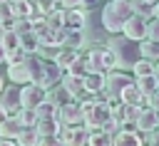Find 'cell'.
Segmentation results:
<instances>
[{
    "label": "cell",
    "instance_id": "9a60e30c",
    "mask_svg": "<svg viewBox=\"0 0 159 146\" xmlns=\"http://www.w3.org/2000/svg\"><path fill=\"white\" fill-rule=\"evenodd\" d=\"M119 101L122 104H137V106H147V97L137 89V84H127L122 92H119Z\"/></svg>",
    "mask_w": 159,
    "mask_h": 146
},
{
    "label": "cell",
    "instance_id": "60d3db41",
    "mask_svg": "<svg viewBox=\"0 0 159 146\" xmlns=\"http://www.w3.org/2000/svg\"><path fill=\"white\" fill-rule=\"evenodd\" d=\"M37 146H62V141L57 136H40L37 139Z\"/></svg>",
    "mask_w": 159,
    "mask_h": 146
},
{
    "label": "cell",
    "instance_id": "5b68a950",
    "mask_svg": "<svg viewBox=\"0 0 159 146\" xmlns=\"http://www.w3.org/2000/svg\"><path fill=\"white\" fill-rule=\"evenodd\" d=\"M87 136H89V131L84 126H65V124H60V131H57V139L62 141V146H84Z\"/></svg>",
    "mask_w": 159,
    "mask_h": 146
},
{
    "label": "cell",
    "instance_id": "8992f818",
    "mask_svg": "<svg viewBox=\"0 0 159 146\" xmlns=\"http://www.w3.org/2000/svg\"><path fill=\"white\" fill-rule=\"evenodd\" d=\"M134 79L129 77V74H122V72H109V74H104V94H107V99H117L119 97V92L127 87V84H132Z\"/></svg>",
    "mask_w": 159,
    "mask_h": 146
},
{
    "label": "cell",
    "instance_id": "836d02e7",
    "mask_svg": "<svg viewBox=\"0 0 159 146\" xmlns=\"http://www.w3.org/2000/svg\"><path fill=\"white\" fill-rule=\"evenodd\" d=\"M0 45H2V49H5V52H10V49H17V47H20V45H17V35H15V32H10V30L0 35Z\"/></svg>",
    "mask_w": 159,
    "mask_h": 146
},
{
    "label": "cell",
    "instance_id": "74e56055",
    "mask_svg": "<svg viewBox=\"0 0 159 146\" xmlns=\"http://www.w3.org/2000/svg\"><path fill=\"white\" fill-rule=\"evenodd\" d=\"M25 57H27V54H25V49H20V47L5 52V62H7V64H17V62H22Z\"/></svg>",
    "mask_w": 159,
    "mask_h": 146
},
{
    "label": "cell",
    "instance_id": "2e32d148",
    "mask_svg": "<svg viewBox=\"0 0 159 146\" xmlns=\"http://www.w3.org/2000/svg\"><path fill=\"white\" fill-rule=\"evenodd\" d=\"M82 87H84V92L92 97V94H97V92H104V74H99V72H87L84 77H82Z\"/></svg>",
    "mask_w": 159,
    "mask_h": 146
},
{
    "label": "cell",
    "instance_id": "d590c367",
    "mask_svg": "<svg viewBox=\"0 0 159 146\" xmlns=\"http://www.w3.org/2000/svg\"><path fill=\"white\" fill-rule=\"evenodd\" d=\"M132 10H134V15H139V17L147 20V15H152V2H147V0H132Z\"/></svg>",
    "mask_w": 159,
    "mask_h": 146
},
{
    "label": "cell",
    "instance_id": "11a10c76",
    "mask_svg": "<svg viewBox=\"0 0 159 146\" xmlns=\"http://www.w3.org/2000/svg\"><path fill=\"white\" fill-rule=\"evenodd\" d=\"M0 2H7V0H0Z\"/></svg>",
    "mask_w": 159,
    "mask_h": 146
},
{
    "label": "cell",
    "instance_id": "7dc6e473",
    "mask_svg": "<svg viewBox=\"0 0 159 146\" xmlns=\"http://www.w3.org/2000/svg\"><path fill=\"white\" fill-rule=\"evenodd\" d=\"M152 77H154V79H157V87H159V62H157V64H154V69H152Z\"/></svg>",
    "mask_w": 159,
    "mask_h": 146
},
{
    "label": "cell",
    "instance_id": "f546056e",
    "mask_svg": "<svg viewBox=\"0 0 159 146\" xmlns=\"http://www.w3.org/2000/svg\"><path fill=\"white\" fill-rule=\"evenodd\" d=\"M65 72H67V74H75V77H84V74L89 72V69H87V54H77L75 62H72Z\"/></svg>",
    "mask_w": 159,
    "mask_h": 146
},
{
    "label": "cell",
    "instance_id": "8d00e7d4",
    "mask_svg": "<svg viewBox=\"0 0 159 146\" xmlns=\"http://www.w3.org/2000/svg\"><path fill=\"white\" fill-rule=\"evenodd\" d=\"M45 22H47V27H62V12L60 10H47Z\"/></svg>",
    "mask_w": 159,
    "mask_h": 146
},
{
    "label": "cell",
    "instance_id": "7c38bea8",
    "mask_svg": "<svg viewBox=\"0 0 159 146\" xmlns=\"http://www.w3.org/2000/svg\"><path fill=\"white\" fill-rule=\"evenodd\" d=\"M62 79V69L57 67L55 59H42V89H50L55 84H60Z\"/></svg>",
    "mask_w": 159,
    "mask_h": 146
},
{
    "label": "cell",
    "instance_id": "f5cc1de1",
    "mask_svg": "<svg viewBox=\"0 0 159 146\" xmlns=\"http://www.w3.org/2000/svg\"><path fill=\"white\" fill-rule=\"evenodd\" d=\"M157 129H159V111H157Z\"/></svg>",
    "mask_w": 159,
    "mask_h": 146
},
{
    "label": "cell",
    "instance_id": "ab89813d",
    "mask_svg": "<svg viewBox=\"0 0 159 146\" xmlns=\"http://www.w3.org/2000/svg\"><path fill=\"white\" fill-rule=\"evenodd\" d=\"M15 35H22V32H30V20H12V30Z\"/></svg>",
    "mask_w": 159,
    "mask_h": 146
},
{
    "label": "cell",
    "instance_id": "4dcf8cb0",
    "mask_svg": "<svg viewBox=\"0 0 159 146\" xmlns=\"http://www.w3.org/2000/svg\"><path fill=\"white\" fill-rule=\"evenodd\" d=\"M134 84H137V89H139L144 97H149V94L157 89V79H154L152 74H147V77H137V79H134Z\"/></svg>",
    "mask_w": 159,
    "mask_h": 146
},
{
    "label": "cell",
    "instance_id": "7402d4cb",
    "mask_svg": "<svg viewBox=\"0 0 159 146\" xmlns=\"http://www.w3.org/2000/svg\"><path fill=\"white\" fill-rule=\"evenodd\" d=\"M40 134L35 131V126H22L20 134L15 136V146H37Z\"/></svg>",
    "mask_w": 159,
    "mask_h": 146
},
{
    "label": "cell",
    "instance_id": "9c48e42d",
    "mask_svg": "<svg viewBox=\"0 0 159 146\" xmlns=\"http://www.w3.org/2000/svg\"><path fill=\"white\" fill-rule=\"evenodd\" d=\"M87 17L82 7H72V10H62V30H84Z\"/></svg>",
    "mask_w": 159,
    "mask_h": 146
},
{
    "label": "cell",
    "instance_id": "5bb4252c",
    "mask_svg": "<svg viewBox=\"0 0 159 146\" xmlns=\"http://www.w3.org/2000/svg\"><path fill=\"white\" fill-rule=\"evenodd\" d=\"M134 129L137 131H157V111L152 106H142L139 116L134 121Z\"/></svg>",
    "mask_w": 159,
    "mask_h": 146
},
{
    "label": "cell",
    "instance_id": "e0dca14e",
    "mask_svg": "<svg viewBox=\"0 0 159 146\" xmlns=\"http://www.w3.org/2000/svg\"><path fill=\"white\" fill-rule=\"evenodd\" d=\"M47 101H50L55 109H62L65 104H70V101H75V99H72V94H70L62 84H55V87H50V97H47Z\"/></svg>",
    "mask_w": 159,
    "mask_h": 146
},
{
    "label": "cell",
    "instance_id": "d6a6232c",
    "mask_svg": "<svg viewBox=\"0 0 159 146\" xmlns=\"http://www.w3.org/2000/svg\"><path fill=\"white\" fill-rule=\"evenodd\" d=\"M32 111H35V116H37V119H47V116H57V109H55V106H52V104H50L47 99H45V101H40V104H37V106H35Z\"/></svg>",
    "mask_w": 159,
    "mask_h": 146
},
{
    "label": "cell",
    "instance_id": "db71d44e",
    "mask_svg": "<svg viewBox=\"0 0 159 146\" xmlns=\"http://www.w3.org/2000/svg\"><path fill=\"white\" fill-rule=\"evenodd\" d=\"M147 2H152V5H154V2H157V0H147Z\"/></svg>",
    "mask_w": 159,
    "mask_h": 146
},
{
    "label": "cell",
    "instance_id": "7a4b0ae2",
    "mask_svg": "<svg viewBox=\"0 0 159 146\" xmlns=\"http://www.w3.org/2000/svg\"><path fill=\"white\" fill-rule=\"evenodd\" d=\"M80 109H82V124H84L87 131H92V129H102L104 121L112 116V104H109V101L84 99V101H80Z\"/></svg>",
    "mask_w": 159,
    "mask_h": 146
},
{
    "label": "cell",
    "instance_id": "9f6ffc18",
    "mask_svg": "<svg viewBox=\"0 0 159 146\" xmlns=\"http://www.w3.org/2000/svg\"><path fill=\"white\" fill-rule=\"evenodd\" d=\"M84 146H87V144H84Z\"/></svg>",
    "mask_w": 159,
    "mask_h": 146
},
{
    "label": "cell",
    "instance_id": "ee69618b",
    "mask_svg": "<svg viewBox=\"0 0 159 146\" xmlns=\"http://www.w3.org/2000/svg\"><path fill=\"white\" fill-rule=\"evenodd\" d=\"M35 5L42 10V12H47V10H52V0H35Z\"/></svg>",
    "mask_w": 159,
    "mask_h": 146
},
{
    "label": "cell",
    "instance_id": "1f68e13d",
    "mask_svg": "<svg viewBox=\"0 0 159 146\" xmlns=\"http://www.w3.org/2000/svg\"><path fill=\"white\" fill-rule=\"evenodd\" d=\"M152 69H154V62H149V59H144V57L134 59V64H132L134 77H147V74H152Z\"/></svg>",
    "mask_w": 159,
    "mask_h": 146
},
{
    "label": "cell",
    "instance_id": "83f0119b",
    "mask_svg": "<svg viewBox=\"0 0 159 146\" xmlns=\"http://www.w3.org/2000/svg\"><path fill=\"white\" fill-rule=\"evenodd\" d=\"M87 146H112V136L104 134L102 129H92L87 136Z\"/></svg>",
    "mask_w": 159,
    "mask_h": 146
},
{
    "label": "cell",
    "instance_id": "7bdbcfd3",
    "mask_svg": "<svg viewBox=\"0 0 159 146\" xmlns=\"http://www.w3.org/2000/svg\"><path fill=\"white\" fill-rule=\"evenodd\" d=\"M2 20H12V17H10V5H7V2H0V22H2Z\"/></svg>",
    "mask_w": 159,
    "mask_h": 146
},
{
    "label": "cell",
    "instance_id": "f6af8a7d",
    "mask_svg": "<svg viewBox=\"0 0 159 146\" xmlns=\"http://www.w3.org/2000/svg\"><path fill=\"white\" fill-rule=\"evenodd\" d=\"M60 2H62V7H65V10H72V7H82V2H80V0H60Z\"/></svg>",
    "mask_w": 159,
    "mask_h": 146
},
{
    "label": "cell",
    "instance_id": "ac0fdd59",
    "mask_svg": "<svg viewBox=\"0 0 159 146\" xmlns=\"http://www.w3.org/2000/svg\"><path fill=\"white\" fill-rule=\"evenodd\" d=\"M35 131H37L40 136H57V131H60V119H57V116L37 119V121H35Z\"/></svg>",
    "mask_w": 159,
    "mask_h": 146
},
{
    "label": "cell",
    "instance_id": "30bf717a",
    "mask_svg": "<svg viewBox=\"0 0 159 146\" xmlns=\"http://www.w3.org/2000/svg\"><path fill=\"white\" fill-rule=\"evenodd\" d=\"M57 119H60V124H65V126H80V124H82V109H80V104H77V101L65 104L62 109H57Z\"/></svg>",
    "mask_w": 159,
    "mask_h": 146
},
{
    "label": "cell",
    "instance_id": "8fae6325",
    "mask_svg": "<svg viewBox=\"0 0 159 146\" xmlns=\"http://www.w3.org/2000/svg\"><path fill=\"white\" fill-rule=\"evenodd\" d=\"M0 106L5 109L7 116H17V111L22 109V104H20V89H2L0 92Z\"/></svg>",
    "mask_w": 159,
    "mask_h": 146
},
{
    "label": "cell",
    "instance_id": "f907efd6",
    "mask_svg": "<svg viewBox=\"0 0 159 146\" xmlns=\"http://www.w3.org/2000/svg\"><path fill=\"white\" fill-rule=\"evenodd\" d=\"M0 62H5V49H2V45H0Z\"/></svg>",
    "mask_w": 159,
    "mask_h": 146
},
{
    "label": "cell",
    "instance_id": "603a6c76",
    "mask_svg": "<svg viewBox=\"0 0 159 146\" xmlns=\"http://www.w3.org/2000/svg\"><path fill=\"white\" fill-rule=\"evenodd\" d=\"M7 5H10V17L12 20H27L30 0H7Z\"/></svg>",
    "mask_w": 159,
    "mask_h": 146
},
{
    "label": "cell",
    "instance_id": "4fadbf2b",
    "mask_svg": "<svg viewBox=\"0 0 159 146\" xmlns=\"http://www.w3.org/2000/svg\"><path fill=\"white\" fill-rule=\"evenodd\" d=\"M60 84L72 94V99H89V94L84 92V87H82V77H75V74H67V72H62V79H60Z\"/></svg>",
    "mask_w": 159,
    "mask_h": 146
},
{
    "label": "cell",
    "instance_id": "4316f807",
    "mask_svg": "<svg viewBox=\"0 0 159 146\" xmlns=\"http://www.w3.org/2000/svg\"><path fill=\"white\" fill-rule=\"evenodd\" d=\"M139 54L149 62L159 59V42H152V40H142L139 42Z\"/></svg>",
    "mask_w": 159,
    "mask_h": 146
},
{
    "label": "cell",
    "instance_id": "ba28073f",
    "mask_svg": "<svg viewBox=\"0 0 159 146\" xmlns=\"http://www.w3.org/2000/svg\"><path fill=\"white\" fill-rule=\"evenodd\" d=\"M122 35H124L127 40H132V42H142V40H147V20L139 17V15H132V17L124 22Z\"/></svg>",
    "mask_w": 159,
    "mask_h": 146
},
{
    "label": "cell",
    "instance_id": "3957f363",
    "mask_svg": "<svg viewBox=\"0 0 159 146\" xmlns=\"http://www.w3.org/2000/svg\"><path fill=\"white\" fill-rule=\"evenodd\" d=\"M132 40H127L124 35L122 37H109V42H107V49L114 54V59H117V67L119 69H127V67H132L134 64V59H132V45H129Z\"/></svg>",
    "mask_w": 159,
    "mask_h": 146
},
{
    "label": "cell",
    "instance_id": "f1b7e54d",
    "mask_svg": "<svg viewBox=\"0 0 159 146\" xmlns=\"http://www.w3.org/2000/svg\"><path fill=\"white\" fill-rule=\"evenodd\" d=\"M75 57H77V52H75V49H67V47H60V52L55 54V62H57V67H60V69L65 72V69H67V67H70V64L75 62Z\"/></svg>",
    "mask_w": 159,
    "mask_h": 146
},
{
    "label": "cell",
    "instance_id": "52a82bcc",
    "mask_svg": "<svg viewBox=\"0 0 159 146\" xmlns=\"http://www.w3.org/2000/svg\"><path fill=\"white\" fill-rule=\"evenodd\" d=\"M45 99H47V89L37 87V84H22V89H20V104H22V109H35Z\"/></svg>",
    "mask_w": 159,
    "mask_h": 146
},
{
    "label": "cell",
    "instance_id": "d4e9b609",
    "mask_svg": "<svg viewBox=\"0 0 159 146\" xmlns=\"http://www.w3.org/2000/svg\"><path fill=\"white\" fill-rule=\"evenodd\" d=\"M84 45V35L80 32V30H65V40H62V47H67V49H80Z\"/></svg>",
    "mask_w": 159,
    "mask_h": 146
},
{
    "label": "cell",
    "instance_id": "d6986e66",
    "mask_svg": "<svg viewBox=\"0 0 159 146\" xmlns=\"http://www.w3.org/2000/svg\"><path fill=\"white\" fill-rule=\"evenodd\" d=\"M7 77L15 84H30V72L25 67V59L17 62V64H7Z\"/></svg>",
    "mask_w": 159,
    "mask_h": 146
},
{
    "label": "cell",
    "instance_id": "6f0895ef",
    "mask_svg": "<svg viewBox=\"0 0 159 146\" xmlns=\"http://www.w3.org/2000/svg\"><path fill=\"white\" fill-rule=\"evenodd\" d=\"M32 2H35V0H32Z\"/></svg>",
    "mask_w": 159,
    "mask_h": 146
},
{
    "label": "cell",
    "instance_id": "f35d334b",
    "mask_svg": "<svg viewBox=\"0 0 159 146\" xmlns=\"http://www.w3.org/2000/svg\"><path fill=\"white\" fill-rule=\"evenodd\" d=\"M147 40L159 42V20H149L147 22Z\"/></svg>",
    "mask_w": 159,
    "mask_h": 146
},
{
    "label": "cell",
    "instance_id": "277c9868",
    "mask_svg": "<svg viewBox=\"0 0 159 146\" xmlns=\"http://www.w3.org/2000/svg\"><path fill=\"white\" fill-rule=\"evenodd\" d=\"M117 67V59L109 49H92L87 54V69L89 72H99V74H107Z\"/></svg>",
    "mask_w": 159,
    "mask_h": 146
},
{
    "label": "cell",
    "instance_id": "ffe728a7",
    "mask_svg": "<svg viewBox=\"0 0 159 146\" xmlns=\"http://www.w3.org/2000/svg\"><path fill=\"white\" fill-rule=\"evenodd\" d=\"M112 146H142L134 129H122L112 136Z\"/></svg>",
    "mask_w": 159,
    "mask_h": 146
},
{
    "label": "cell",
    "instance_id": "681fc988",
    "mask_svg": "<svg viewBox=\"0 0 159 146\" xmlns=\"http://www.w3.org/2000/svg\"><path fill=\"white\" fill-rule=\"evenodd\" d=\"M5 119H7V114H5V109H2V106H0V124H2V121H5Z\"/></svg>",
    "mask_w": 159,
    "mask_h": 146
},
{
    "label": "cell",
    "instance_id": "44dd1931",
    "mask_svg": "<svg viewBox=\"0 0 159 146\" xmlns=\"http://www.w3.org/2000/svg\"><path fill=\"white\" fill-rule=\"evenodd\" d=\"M40 45H50V47H62V40H65V30L62 27H47L45 35L37 37Z\"/></svg>",
    "mask_w": 159,
    "mask_h": 146
},
{
    "label": "cell",
    "instance_id": "cb8c5ba5",
    "mask_svg": "<svg viewBox=\"0 0 159 146\" xmlns=\"http://www.w3.org/2000/svg\"><path fill=\"white\" fill-rule=\"evenodd\" d=\"M20 129H22L20 121H17L15 116H7V119L0 124V139H12V141H15V136L20 134Z\"/></svg>",
    "mask_w": 159,
    "mask_h": 146
},
{
    "label": "cell",
    "instance_id": "6da1fadb",
    "mask_svg": "<svg viewBox=\"0 0 159 146\" xmlns=\"http://www.w3.org/2000/svg\"><path fill=\"white\" fill-rule=\"evenodd\" d=\"M134 15L132 0H109L102 10V25L109 30V35H119L124 22Z\"/></svg>",
    "mask_w": 159,
    "mask_h": 146
},
{
    "label": "cell",
    "instance_id": "c3c4849f",
    "mask_svg": "<svg viewBox=\"0 0 159 146\" xmlns=\"http://www.w3.org/2000/svg\"><path fill=\"white\" fill-rule=\"evenodd\" d=\"M0 146H15L12 139H0Z\"/></svg>",
    "mask_w": 159,
    "mask_h": 146
},
{
    "label": "cell",
    "instance_id": "bcb514c9",
    "mask_svg": "<svg viewBox=\"0 0 159 146\" xmlns=\"http://www.w3.org/2000/svg\"><path fill=\"white\" fill-rule=\"evenodd\" d=\"M152 20H159V0L152 5Z\"/></svg>",
    "mask_w": 159,
    "mask_h": 146
},
{
    "label": "cell",
    "instance_id": "b9f144b4",
    "mask_svg": "<svg viewBox=\"0 0 159 146\" xmlns=\"http://www.w3.org/2000/svg\"><path fill=\"white\" fill-rule=\"evenodd\" d=\"M147 106H152L154 111H159V87H157V89L147 97Z\"/></svg>",
    "mask_w": 159,
    "mask_h": 146
},
{
    "label": "cell",
    "instance_id": "e575fe53",
    "mask_svg": "<svg viewBox=\"0 0 159 146\" xmlns=\"http://www.w3.org/2000/svg\"><path fill=\"white\" fill-rule=\"evenodd\" d=\"M15 119L20 121V126H35V121H37V116H35L32 109H20Z\"/></svg>",
    "mask_w": 159,
    "mask_h": 146
},
{
    "label": "cell",
    "instance_id": "484cf974",
    "mask_svg": "<svg viewBox=\"0 0 159 146\" xmlns=\"http://www.w3.org/2000/svg\"><path fill=\"white\" fill-rule=\"evenodd\" d=\"M17 45H20V49H25V54H35L40 40H37V35H32V32H22V35H17Z\"/></svg>",
    "mask_w": 159,
    "mask_h": 146
},
{
    "label": "cell",
    "instance_id": "816d5d0a",
    "mask_svg": "<svg viewBox=\"0 0 159 146\" xmlns=\"http://www.w3.org/2000/svg\"><path fill=\"white\" fill-rule=\"evenodd\" d=\"M5 89V82H2V74H0V92Z\"/></svg>",
    "mask_w": 159,
    "mask_h": 146
}]
</instances>
